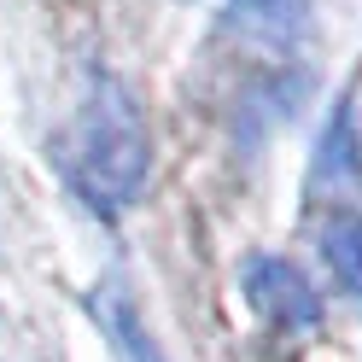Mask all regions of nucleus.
Returning <instances> with one entry per match:
<instances>
[{"label": "nucleus", "instance_id": "5", "mask_svg": "<svg viewBox=\"0 0 362 362\" xmlns=\"http://www.w3.org/2000/svg\"><path fill=\"white\" fill-rule=\"evenodd\" d=\"M94 315L111 327V339L123 345V356H129V362H164V356H158V345L141 333V322H134V310H129L123 292H100V298H94Z\"/></svg>", "mask_w": 362, "mask_h": 362}, {"label": "nucleus", "instance_id": "1", "mask_svg": "<svg viewBox=\"0 0 362 362\" xmlns=\"http://www.w3.org/2000/svg\"><path fill=\"white\" fill-rule=\"evenodd\" d=\"M146 170H152V134H146L141 105L129 100L123 82L100 76L88 88V105H82V123H76V175H82V187L100 205H129L146 187Z\"/></svg>", "mask_w": 362, "mask_h": 362}, {"label": "nucleus", "instance_id": "3", "mask_svg": "<svg viewBox=\"0 0 362 362\" xmlns=\"http://www.w3.org/2000/svg\"><path fill=\"white\" fill-rule=\"evenodd\" d=\"M228 18L245 35L263 41H298L310 24V0H228Z\"/></svg>", "mask_w": 362, "mask_h": 362}, {"label": "nucleus", "instance_id": "4", "mask_svg": "<svg viewBox=\"0 0 362 362\" xmlns=\"http://www.w3.org/2000/svg\"><path fill=\"white\" fill-rule=\"evenodd\" d=\"M322 252L333 263V275L351 292H362V211H339L322 228Z\"/></svg>", "mask_w": 362, "mask_h": 362}, {"label": "nucleus", "instance_id": "2", "mask_svg": "<svg viewBox=\"0 0 362 362\" xmlns=\"http://www.w3.org/2000/svg\"><path fill=\"white\" fill-rule=\"evenodd\" d=\"M245 298H252V310L263 322H275V327H310L315 315H322L315 286L286 257H252L245 263Z\"/></svg>", "mask_w": 362, "mask_h": 362}]
</instances>
